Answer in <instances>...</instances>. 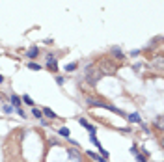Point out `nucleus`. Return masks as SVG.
<instances>
[{"instance_id": "5701e85b", "label": "nucleus", "mask_w": 164, "mask_h": 162, "mask_svg": "<svg viewBox=\"0 0 164 162\" xmlns=\"http://www.w3.org/2000/svg\"><path fill=\"white\" fill-rule=\"evenodd\" d=\"M15 110H17V114H19L21 118H26V116H24V110H22V108H15Z\"/></svg>"}, {"instance_id": "b1692460", "label": "nucleus", "mask_w": 164, "mask_h": 162, "mask_svg": "<svg viewBox=\"0 0 164 162\" xmlns=\"http://www.w3.org/2000/svg\"><path fill=\"white\" fill-rule=\"evenodd\" d=\"M138 54H140V50H131V56H133V58H136Z\"/></svg>"}, {"instance_id": "aec40b11", "label": "nucleus", "mask_w": 164, "mask_h": 162, "mask_svg": "<svg viewBox=\"0 0 164 162\" xmlns=\"http://www.w3.org/2000/svg\"><path fill=\"white\" fill-rule=\"evenodd\" d=\"M134 157H136V162H146V157H144V155H140V153H138V155H134Z\"/></svg>"}, {"instance_id": "9d476101", "label": "nucleus", "mask_w": 164, "mask_h": 162, "mask_svg": "<svg viewBox=\"0 0 164 162\" xmlns=\"http://www.w3.org/2000/svg\"><path fill=\"white\" fill-rule=\"evenodd\" d=\"M67 153H69V157H71V159H73V160L80 162V155H78V151H75V149H73V147H69V151H67Z\"/></svg>"}, {"instance_id": "9b49d317", "label": "nucleus", "mask_w": 164, "mask_h": 162, "mask_svg": "<svg viewBox=\"0 0 164 162\" xmlns=\"http://www.w3.org/2000/svg\"><path fill=\"white\" fill-rule=\"evenodd\" d=\"M21 101H24V104H28L30 108H34V101L30 99V95H22V97H21Z\"/></svg>"}, {"instance_id": "f3484780", "label": "nucleus", "mask_w": 164, "mask_h": 162, "mask_svg": "<svg viewBox=\"0 0 164 162\" xmlns=\"http://www.w3.org/2000/svg\"><path fill=\"white\" fill-rule=\"evenodd\" d=\"M75 69H77V63H75V62H73V63H67V65H65V71H75Z\"/></svg>"}, {"instance_id": "39448f33", "label": "nucleus", "mask_w": 164, "mask_h": 162, "mask_svg": "<svg viewBox=\"0 0 164 162\" xmlns=\"http://www.w3.org/2000/svg\"><path fill=\"white\" fill-rule=\"evenodd\" d=\"M112 54H114L118 60H123V58H125V54H123V50H121L119 47H112Z\"/></svg>"}, {"instance_id": "dca6fc26", "label": "nucleus", "mask_w": 164, "mask_h": 162, "mask_svg": "<svg viewBox=\"0 0 164 162\" xmlns=\"http://www.w3.org/2000/svg\"><path fill=\"white\" fill-rule=\"evenodd\" d=\"M32 114H34V118H37V119H41V118H43L41 110H37V108H32Z\"/></svg>"}, {"instance_id": "ddd939ff", "label": "nucleus", "mask_w": 164, "mask_h": 162, "mask_svg": "<svg viewBox=\"0 0 164 162\" xmlns=\"http://www.w3.org/2000/svg\"><path fill=\"white\" fill-rule=\"evenodd\" d=\"M37 54H39V49H37V47H32V49L28 50V58H35Z\"/></svg>"}, {"instance_id": "f257e3e1", "label": "nucleus", "mask_w": 164, "mask_h": 162, "mask_svg": "<svg viewBox=\"0 0 164 162\" xmlns=\"http://www.w3.org/2000/svg\"><path fill=\"white\" fill-rule=\"evenodd\" d=\"M86 103H88V106H99V108H108V110H112V112H116V114H121V116H125V112H123V110H119V108H116V106H112V104H106V103H103V101H99V99L88 97V99H86Z\"/></svg>"}, {"instance_id": "4468645a", "label": "nucleus", "mask_w": 164, "mask_h": 162, "mask_svg": "<svg viewBox=\"0 0 164 162\" xmlns=\"http://www.w3.org/2000/svg\"><path fill=\"white\" fill-rule=\"evenodd\" d=\"M90 140H91V142H93V146H95V147H97V149H99V147H101V144H99V140H97V136H95V132H90Z\"/></svg>"}, {"instance_id": "393cba45", "label": "nucleus", "mask_w": 164, "mask_h": 162, "mask_svg": "<svg viewBox=\"0 0 164 162\" xmlns=\"http://www.w3.org/2000/svg\"><path fill=\"white\" fill-rule=\"evenodd\" d=\"M2 82H4V76H2V75H0V84H2Z\"/></svg>"}, {"instance_id": "4be33fe9", "label": "nucleus", "mask_w": 164, "mask_h": 162, "mask_svg": "<svg viewBox=\"0 0 164 162\" xmlns=\"http://www.w3.org/2000/svg\"><path fill=\"white\" fill-rule=\"evenodd\" d=\"M11 110H13V106H9V104H4V112H6V114H9Z\"/></svg>"}, {"instance_id": "6e6552de", "label": "nucleus", "mask_w": 164, "mask_h": 162, "mask_svg": "<svg viewBox=\"0 0 164 162\" xmlns=\"http://www.w3.org/2000/svg\"><path fill=\"white\" fill-rule=\"evenodd\" d=\"M80 125H82V127H86V129H88V131H90V132H97V129H95V127H93V125H90V123H88V121H86V119H84V118H82V119H80Z\"/></svg>"}, {"instance_id": "2eb2a0df", "label": "nucleus", "mask_w": 164, "mask_h": 162, "mask_svg": "<svg viewBox=\"0 0 164 162\" xmlns=\"http://www.w3.org/2000/svg\"><path fill=\"white\" fill-rule=\"evenodd\" d=\"M28 67H30V69H34V71H39V69H41V65H39V63H35V62H30V63H28Z\"/></svg>"}, {"instance_id": "f8f14e48", "label": "nucleus", "mask_w": 164, "mask_h": 162, "mask_svg": "<svg viewBox=\"0 0 164 162\" xmlns=\"http://www.w3.org/2000/svg\"><path fill=\"white\" fill-rule=\"evenodd\" d=\"M58 134L63 136V138H69V129H67V127H60V129H58Z\"/></svg>"}, {"instance_id": "6ab92c4d", "label": "nucleus", "mask_w": 164, "mask_h": 162, "mask_svg": "<svg viewBox=\"0 0 164 162\" xmlns=\"http://www.w3.org/2000/svg\"><path fill=\"white\" fill-rule=\"evenodd\" d=\"M129 151H131V155H138V153H140V149H138L136 146H133V147H131Z\"/></svg>"}, {"instance_id": "1a4fd4ad", "label": "nucleus", "mask_w": 164, "mask_h": 162, "mask_svg": "<svg viewBox=\"0 0 164 162\" xmlns=\"http://www.w3.org/2000/svg\"><path fill=\"white\" fill-rule=\"evenodd\" d=\"M88 157H90V159H93L95 162H106V159H103L101 155H97V153H91V151H88Z\"/></svg>"}, {"instance_id": "a211bd4d", "label": "nucleus", "mask_w": 164, "mask_h": 162, "mask_svg": "<svg viewBox=\"0 0 164 162\" xmlns=\"http://www.w3.org/2000/svg\"><path fill=\"white\" fill-rule=\"evenodd\" d=\"M56 84H58V86H63V84H65V78H63V76H56Z\"/></svg>"}, {"instance_id": "423d86ee", "label": "nucleus", "mask_w": 164, "mask_h": 162, "mask_svg": "<svg viewBox=\"0 0 164 162\" xmlns=\"http://www.w3.org/2000/svg\"><path fill=\"white\" fill-rule=\"evenodd\" d=\"M9 101H11V106H13V108H21V104H22V103H21V97H17V95H11Z\"/></svg>"}, {"instance_id": "20e7f679", "label": "nucleus", "mask_w": 164, "mask_h": 162, "mask_svg": "<svg viewBox=\"0 0 164 162\" xmlns=\"http://www.w3.org/2000/svg\"><path fill=\"white\" fill-rule=\"evenodd\" d=\"M127 121H129V123H142V118H140L138 112H133V114L127 116Z\"/></svg>"}, {"instance_id": "f03ea898", "label": "nucleus", "mask_w": 164, "mask_h": 162, "mask_svg": "<svg viewBox=\"0 0 164 162\" xmlns=\"http://www.w3.org/2000/svg\"><path fill=\"white\" fill-rule=\"evenodd\" d=\"M101 78H103V73H101V71H91V73H88V76H86V80H88L91 86H95Z\"/></svg>"}, {"instance_id": "7ed1b4c3", "label": "nucleus", "mask_w": 164, "mask_h": 162, "mask_svg": "<svg viewBox=\"0 0 164 162\" xmlns=\"http://www.w3.org/2000/svg\"><path fill=\"white\" fill-rule=\"evenodd\" d=\"M47 67H49L50 71H56V69H58V65H56V58H54L52 54L47 56Z\"/></svg>"}, {"instance_id": "0eeeda50", "label": "nucleus", "mask_w": 164, "mask_h": 162, "mask_svg": "<svg viewBox=\"0 0 164 162\" xmlns=\"http://www.w3.org/2000/svg\"><path fill=\"white\" fill-rule=\"evenodd\" d=\"M41 114H43V116H47L49 119H56V114H54L50 108H43V110H41Z\"/></svg>"}, {"instance_id": "412c9836", "label": "nucleus", "mask_w": 164, "mask_h": 162, "mask_svg": "<svg viewBox=\"0 0 164 162\" xmlns=\"http://www.w3.org/2000/svg\"><path fill=\"white\" fill-rule=\"evenodd\" d=\"M155 125H157L159 129H162V118H161V116L157 118V121H155Z\"/></svg>"}]
</instances>
